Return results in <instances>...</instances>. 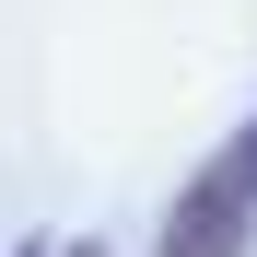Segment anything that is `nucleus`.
<instances>
[{
	"label": "nucleus",
	"instance_id": "obj_2",
	"mask_svg": "<svg viewBox=\"0 0 257 257\" xmlns=\"http://www.w3.org/2000/svg\"><path fill=\"white\" fill-rule=\"evenodd\" d=\"M70 257H105V245H70Z\"/></svg>",
	"mask_w": 257,
	"mask_h": 257
},
{
	"label": "nucleus",
	"instance_id": "obj_3",
	"mask_svg": "<svg viewBox=\"0 0 257 257\" xmlns=\"http://www.w3.org/2000/svg\"><path fill=\"white\" fill-rule=\"evenodd\" d=\"M24 257H35V245H24Z\"/></svg>",
	"mask_w": 257,
	"mask_h": 257
},
{
	"label": "nucleus",
	"instance_id": "obj_1",
	"mask_svg": "<svg viewBox=\"0 0 257 257\" xmlns=\"http://www.w3.org/2000/svg\"><path fill=\"white\" fill-rule=\"evenodd\" d=\"M245 234H257V128H234V152H210L187 176L152 257H245Z\"/></svg>",
	"mask_w": 257,
	"mask_h": 257
}]
</instances>
